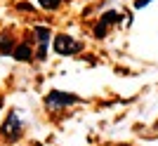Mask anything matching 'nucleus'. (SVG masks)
<instances>
[{
	"label": "nucleus",
	"mask_w": 158,
	"mask_h": 146,
	"mask_svg": "<svg viewBox=\"0 0 158 146\" xmlns=\"http://www.w3.org/2000/svg\"><path fill=\"white\" fill-rule=\"evenodd\" d=\"M61 2H64V0H38V5L43 7V10H59Z\"/></svg>",
	"instance_id": "6e6552de"
},
{
	"label": "nucleus",
	"mask_w": 158,
	"mask_h": 146,
	"mask_svg": "<svg viewBox=\"0 0 158 146\" xmlns=\"http://www.w3.org/2000/svg\"><path fill=\"white\" fill-rule=\"evenodd\" d=\"M120 19H123V14H120L118 10H109V12H104V14H102V19H99V24L94 26V38H104L106 28H111L113 24H118Z\"/></svg>",
	"instance_id": "20e7f679"
},
{
	"label": "nucleus",
	"mask_w": 158,
	"mask_h": 146,
	"mask_svg": "<svg viewBox=\"0 0 158 146\" xmlns=\"http://www.w3.org/2000/svg\"><path fill=\"white\" fill-rule=\"evenodd\" d=\"M123 146H127V144H123Z\"/></svg>",
	"instance_id": "9b49d317"
},
{
	"label": "nucleus",
	"mask_w": 158,
	"mask_h": 146,
	"mask_svg": "<svg viewBox=\"0 0 158 146\" xmlns=\"http://www.w3.org/2000/svg\"><path fill=\"white\" fill-rule=\"evenodd\" d=\"M14 43L12 35H7V33H0V54L2 57H12V50H14Z\"/></svg>",
	"instance_id": "423d86ee"
},
{
	"label": "nucleus",
	"mask_w": 158,
	"mask_h": 146,
	"mask_svg": "<svg viewBox=\"0 0 158 146\" xmlns=\"http://www.w3.org/2000/svg\"><path fill=\"white\" fill-rule=\"evenodd\" d=\"M33 57H35V50H33L28 43H17V45H14V50H12V59L14 61H19V64L24 61V64H28Z\"/></svg>",
	"instance_id": "39448f33"
},
{
	"label": "nucleus",
	"mask_w": 158,
	"mask_h": 146,
	"mask_svg": "<svg viewBox=\"0 0 158 146\" xmlns=\"http://www.w3.org/2000/svg\"><path fill=\"white\" fill-rule=\"evenodd\" d=\"M76 104H80V97L71 94V92H64V90H50L45 97L47 111H61V108H71Z\"/></svg>",
	"instance_id": "f03ea898"
},
{
	"label": "nucleus",
	"mask_w": 158,
	"mask_h": 146,
	"mask_svg": "<svg viewBox=\"0 0 158 146\" xmlns=\"http://www.w3.org/2000/svg\"><path fill=\"white\" fill-rule=\"evenodd\" d=\"M35 59H40V61L47 59V45H38L35 47Z\"/></svg>",
	"instance_id": "1a4fd4ad"
},
{
	"label": "nucleus",
	"mask_w": 158,
	"mask_h": 146,
	"mask_svg": "<svg viewBox=\"0 0 158 146\" xmlns=\"http://www.w3.org/2000/svg\"><path fill=\"white\" fill-rule=\"evenodd\" d=\"M33 35H35V40H38V45H47V43L52 40V31H50V26H35V28H33Z\"/></svg>",
	"instance_id": "0eeeda50"
},
{
	"label": "nucleus",
	"mask_w": 158,
	"mask_h": 146,
	"mask_svg": "<svg viewBox=\"0 0 158 146\" xmlns=\"http://www.w3.org/2000/svg\"><path fill=\"white\" fill-rule=\"evenodd\" d=\"M52 50L59 57H73L76 52H80V43L71 33H57L52 38Z\"/></svg>",
	"instance_id": "7ed1b4c3"
},
{
	"label": "nucleus",
	"mask_w": 158,
	"mask_h": 146,
	"mask_svg": "<svg viewBox=\"0 0 158 146\" xmlns=\"http://www.w3.org/2000/svg\"><path fill=\"white\" fill-rule=\"evenodd\" d=\"M153 0H135V2H132V7H135V10H142V7H146V5H151Z\"/></svg>",
	"instance_id": "9d476101"
},
{
	"label": "nucleus",
	"mask_w": 158,
	"mask_h": 146,
	"mask_svg": "<svg viewBox=\"0 0 158 146\" xmlns=\"http://www.w3.org/2000/svg\"><path fill=\"white\" fill-rule=\"evenodd\" d=\"M24 130H26V123L21 118L19 108H10L2 125H0V137L5 141H10V144H14V141H19L24 137Z\"/></svg>",
	"instance_id": "f257e3e1"
}]
</instances>
